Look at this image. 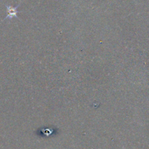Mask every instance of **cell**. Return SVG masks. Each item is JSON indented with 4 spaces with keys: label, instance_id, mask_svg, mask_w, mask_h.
<instances>
[{
    "label": "cell",
    "instance_id": "cell-1",
    "mask_svg": "<svg viewBox=\"0 0 149 149\" xmlns=\"http://www.w3.org/2000/svg\"><path fill=\"white\" fill-rule=\"evenodd\" d=\"M19 6H20V4H19L17 7H13V6L7 5V4H6L5 7H6V8H7V16L4 17V20H7V19L11 20V19H13V17L18 18L17 14H18V8Z\"/></svg>",
    "mask_w": 149,
    "mask_h": 149
}]
</instances>
